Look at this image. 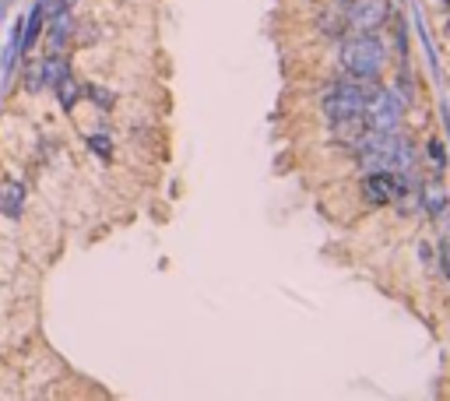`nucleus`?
<instances>
[{"label":"nucleus","instance_id":"nucleus-1","mask_svg":"<svg viewBox=\"0 0 450 401\" xmlns=\"http://www.w3.org/2000/svg\"><path fill=\"white\" fill-rule=\"evenodd\" d=\"M362 169H394V173H408L415 166V148L412 141H405L398 130H366L362 141L356 145Z\"/></svg>","mask_w":450,"mask_h":401},{"label":"nucleus","instance_id":"nucleus-2","mask_svg":"<svg viewBox=\"0 0 450 401\" xmlns=\"http://www.w3.org/2000/svg\"><path fill=\"white\" fill-rule=\"evenodd\" d=\"M387 64V50L376 32H356L342 39V67L356 81H376Z\"/></svg>","mask_w":450,"mask_h":401},{"label":"nucleus","instance_id":"nucleus-3","mask_svg":"<svg viewBox=\"0 0 450 401\" xmlns=\"http://www.w3.org/2000/svg\"><path fill=\"white\" fill-rule=\"evenodd\" d=\"M401 113H405V102H401V96H398L394 89H373V92L366 96L362 116H366V123H369L373 130H398Z\"/></svg>","mask_w":450,"mask_h":401},{"label":"nucleus","instance_id":"nucleus-4","mask_svg":"<svg viewBox=\"0 0 450 401\" xmlns=\"http://www.w3.org/2000/svg\"><path fill=\"white\" fill-rule=\"evenodd\" d=\"M405 191H408V187H405V176L394 173V169H373V173H366V180H362V198H366V204H376V208L401 200Z\"/></svg>","mask_w":450,"mask_h":401},{"label":"nucleus","instance_id":"nucleus-5","mask_svg":"<svg viewBox=\"0 0 450 401\" xmlns=\"http://www.w3.org/2000/svg\"><path fill=\"white\" fill-rule=\"evenodd\" d=\"M366 96L369 89H362L356 81H338L327 96H324V113L327 120H345V116H356L366 109Z\"/></svg>","mask_w":450,"mask_h":401},{"label":"nucleus","instance_id":"nucleus-6","mask_svg":"<svg viewBox=\"0 0 450 401\" xmlns=\"http://www.w3.org/2000/svg\"><path fill=\"white\" fill-rule=\"evenodd\" d=\"M345 18L352 32H376L390 21V4L387 0H349Z\"/></svg>","mask_w":450,"mask_h":401},{"label":"nucleus","instance_id":"nucleus-7","mask_svg":"<svg viewBox=\"0 0 450 401\" xmlns=\"http://www.w3.org/2000/svg\"><path fill=\"white\" fill-rule=\"evenodd\" d=\"M21 28H25V18H14V25H11V32H7V46H4V60H0V89L7 92L11 89V74H14V67H18V60H21Z\"/></svg>","mask_w":450,"mask_h":401},{"label":"nucleus","instance_id":"nucleus-8","mask_svg":"<svg viewBox=\"0 0 450 401\" xmlns=\"http://www.w3.org/2000/svg\"><path fill=\"white\" fill-rule=\"evenodd\" d=\"M419 200H422V211H426V215H433L437 222H440V218H447V211H450V194H447V187H444L440 180H429V183H422V194H419Z\"/></svg>","mask_w":450,"mask_h":401},{"label":"nucleus","instance_id":"nucleus-9","mask_svg":"<svg viewBox=\"0 0 450 401\" xmlns=\"http://www.w3.org/2000/svg\"><path fill=\"white\" fill-rule=\"evenodd\" d=\"M331 130H334V141H338V145L356 148L362 141V134L369 130V123H366L362 113H356V116H345V120H331Z\"/></svg>","mask_w":450,"mask_h":401},{"label":"nucleus","instance_id":"nucleus-10","mask_svg":"<svg viewBox=\"0 0 450 401\" xmlns=\"http://www.w3.org/2000/svg\"><path fill=\"white\" fill-rule=\"evenodd\" d=\"M317 28H320L327 39H345V35L352 32V28H349V18H345L342 7H324L320 18H317Z\"/></svg>","mask_w":450,"mask_h":401},{"label":"nucleus","instance_id":"nucleus-11","mask_svg":"<svg viewBox=\"0 0 450 401\" xmlns=\"http://www.w3.org/2000/svg\"><path fill=\"white\" fill-rule=\"evenodd\" d=\"M50 18V11H46V0H39L28 14H25V28H21V53H28L32 46H35V39H39V28H43V21Z\"/></svg>","mask_w":450,"mask_h":401},{"label":"nucleus","instance_id":"nucleus-12","mask_svg":"<svg viewBox=\"0 0 450 401\" xmlns=\"http://www.w3.org/2000/svg\"><path fill=\"white\" fill-rule=\"evenodd\" d=\"M25 211V187L21 183H7L0 191V215L4 218H18Z\"/></svg>","mask_w":450,"mask_h":401},{"label":"nucleus","instance_id":"nucleus-13","mask_svg":"<svg viewBox=\"0 0 450 401\" xmlns=\"http://www.w3.org/2000/svg\"><path fill=\"white\" fill-rule=\"evenodd\" d=\"M53 89H57V96H60V106H64L67 113H71V109L78 106V99H81V85L74 81V74H71V71H67V74H60V81H57Z\"/></svg>","mask_w":450,"mask_h":401},{"label":"nucleus","instance_id":"nucleus-14","mask_svg":"<svg viewBox=\"0 0 450 401\" xmlns=\"http://www.w3.org/2000/svg\"><path fill=\"white\" fill-rule=\"evenodd\" d=\"M89 148L99 155V159H113V141H109V134L106 130H99V134H89Z\"/></svg>","mask_w":450,"mask_h":401},{"label":"nucleus","instance_id":"nucleus-15","mask_svg":"<svg viewBox=\"0 0 450 401\" xmlns=\"http://www.w3.org/2000/svg\"><path fill=\"white\" fill-rule=\"evenodd\" d=\"M81 92H85V96H89L99 109H113V92H106V89H99V85H85Z\"/></svg>","mask_w":450,"mask_h":401},{"label":"nucleus","instance_id":"nucleus-16","mask_svg":"<svg viewBox=\"0 0 450 401\" xmlns=\"http://www.w3.org/2000/svg\"><path fill=\"white\" fill-rule=\"evenodd\" d=\"M429 155H433L437 173H444V166H447V152H444V145H440V141H429Z\"/></svg>","mask_w":450,"mask_h":401},{"label":"nucleus","instance_id":"nucleus-17","mask_svg":"<svg viewBox=\"0 0 450 401\" xmlns=\"http://www.w3.org/2000/svg\"><path fill=\"white\" fill-rule=\"evenodd\" d=\"M440 275L450 282V239H444V243H440Z\"/></svg>","mask_w":450,"mask_h":401},{"label":"nucleus","instance_id":"nucleus-18","mask_svg":"<svg viewBox=\"0 0 450 401\" xmlns=\"http://www.w3.org/2000/svg\"><path fill=\"white\" fill-rule=\"evenodd\" d=\"M7 7H11V0H0V21L7 18Z\"/></svg>","mask_w":450,"mask_h":401},{"label":"nucleus","instance_id":"nucleus-19","mask_svg":"<svg viewBox=\"0 0 450 401\" xmlns=\"http://www.w3.org/2000/svg\"><path fill=\"white\" fill-rule=\"evenodd\" d=\"M444 4H447V11H450V0H444Z\"/></svg>","mask_w":450,"mask_h":401},{"label":"nucleus","instance_id":"nucleus-20","mask_svg":"<svg viewBox=\"0 0 450 401\" xmlns=\"http://www.w3.org/2000/svg\"><path fill=\"white\" fill-rule=\"evenodd\" d=\"M338 4H349V0H338Z\"/></svg>","mask_w":450,"mask_h":401}]
</instances>
